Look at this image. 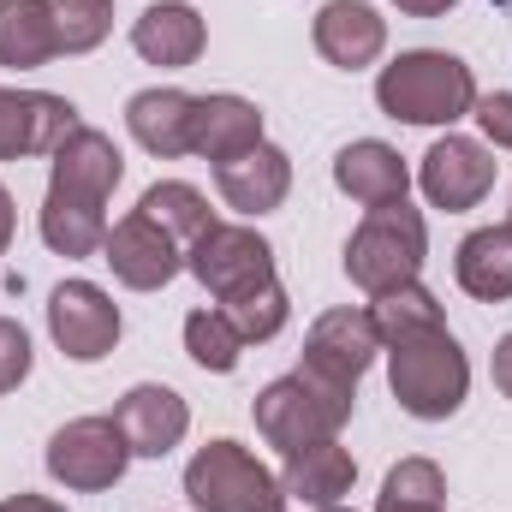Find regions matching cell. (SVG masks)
Wrapping results in <instances>:
<instances>
[{
  "instance_id": "1",
  "label": "cell",
  "mask_w": 512,
  "mask_h": 512,
  "mask_svg": "<svg viewBox=\"0 0 512 512\" xmlns=\"http://www.w3.org/2000/svg\"><path fill=\"white\" fill-rule=\"evenodd\" d=\"M126 173V155L96 126H78L54 149V179L42 203V239L60 256H96L108 245V197Z\"/></svg>"
},
{
  "instance_id": "2",
  "label": "cell",
  "mask_w": 512,
  "mask_h": 512,
  "mask_svg": "<svg viewBox=\"0 0 512 512\" xmlns=\"http://www.w3.org/2000/svg\"><path fill=\"white\" fill-rule=\"evenodd\" d=\"M376 102L382 114L405 126H453L477 108V78L465 60L441 54V48H411L376 78Z\"/></svg>"
},
{
  "instance_id": "3",
  "label": "cell",
  "mask_w": 512,
  "mask_h": 512,
  "mask_svg": "<svg viewBox=\"0 0 512 512\" xmlns=\"http://www.w3.org/2000/svg\"><path fill=\"white\" fill-rule=\"evenodd\" d=\"M387 387L423 423H441V417H453L465 405L471 364H465L459 340L447 334V322L441 328H417V334H405V340L387 346Z\"/></svg>"
},
{
  "instance_id": "4",
  "label": "cell",
  "mask_w": 512,
  "mask_h": 512,
  "mask_svg": "<svg viewBox=\"0 0 512 512\" xmlns=\"http://www.w3.org/2000/svg\"><path fill=\"white\" fill-rule=\"evenodd\" d=\"M358 405V387H340V382H322L310 376L304 364L280 382H268L256 393V429L268 447L292 453V447H310V441H334L340 423L352 417Z\"/></svg>"
},
{
  "instance_id": "5",
  "label": "cell",
  "mask_w": 512,
  "mask_h": 512,
  "mask_svg": "<svg viewBox=\"0 0 512 512\" xmlns=\"http://www.w3.org/2000/svg\"><path fill=\"white\" fill-rule=\"evenodd\" d=\"M429 256V227L411 203H387V209H370L364 227L352 233L346 245V274L352 286H364L370 298H382L393 286H411L417 268Z\"/></svg>"
},
{
  "instance_id": "6",
  "label": "cell",
  "mask_w": 512,
  "mask_h": 512,
  "mask_svg": "<svg viewBox=\"0 0 512 512\" xmlns=\"http://www.w3.org/2000/svg\"><path fill=\"white\" fill-rule=\"evenodd\" d=\"M185 495L197 512H286L280 477L239 441H209L185 465Z\"/></svg>"
},
{
  "instance_id": "7",
  "label": "cell",
  "mask_w": 512,
  "mask_h": 512,
  "mask_svg": "<svg viewBox=\"0 0 512 512\" xmlns=\"http://www.w3.org/2000/svg\"><path fill=\"white\" fill-rule=\"evenodd\" d=\"M126 465H131V447H126V435H120L114 417H78V423H66V429L48 441V471H54V483L84 489V495L114 489V483L126 477Z\"/></svg>"
},
{
  "instance_id": "8",
  "label": "cell",
  "mask_w": 512,
  "mask_h": 512,
  "mask_svg": "<svg viewBox=\"0 0 512 512\" xmlns=\"http://www.w3.org/2000/svg\"><path fill=\"white\" fill-rule=\"evenodd\" d=\"M185 268H191L221 304H233V298H245V292H256V286L274 280V251L256 239L251 227H221V221H215L203 239H191Z\"/></svg>"
},
{
  "instance_id": "9",
  "label": "cell",
  "mask_w": 512,
  "mask_h": 512,
  "mask_svg": "<svg viewBox=\"0 0 512 512\" xmlns=\"http://www.w3.org/2000/svg\"><path fill=\"white\" fill-rule=\"evenodd\" d=\"M48 334H54V346H60L66 358L96 364V358H108L114 340H120V304H114L102 286H90V280H66V286H54V298H48Z\"/></svg>"
},
{
  "instance_id": "10",
  "label": "cell",
  "mask_w": 512,
  "mask_h": 512,
  "mask_svg": "<svg viewBox=\"0 0 512 512\" xmlns=\"http://www.w3.org/2000/svg\"><path fill=\"white\" fill-rule=\"evenodd\" d=\"M376 352H382V334L370 310H328L304 340V370L322 382L358 387V376L376 364Z\"/></svg>"
},
{
  "instance_id": "11",
  "label": "cell",
  "mask_w": 512,
  "mask_h": 512,
  "mask_svg": "<svg viewBox=\"0 0 512 512\" xmlns=\"http://www.w3.org/2000/svg\"><path fill=\"white\" fill-rule=\"evenodd\" d=\"M78 131V108L48 90H0V161L54 155Z\"/></svg>"
},
{
  "instance_id": "12",
  "label": "cell",
  "mask_w": 512,
  "mask_h": 512,
  "mask_svg": "<svg viewBox=\"0 0 512 512\" xmlns=\"http://www.w3.org/2000/svg\"><path fill=\"white\" fill-rule=\"evenodd\" d=\"M423 197L435 203V209H447V215H459V209H477L483 197H489V185H495V155L483 149V143H471V137H441L429 155H423Z\"/></svg>"
},
{
  "instance_id": "13",
  "label": "cell",
  "mask_w": 512,
  "mask_h": 512,
  "mask_svg": "<svg viewBox=\"0 0 512 512\" xmlns=\"http://www.w3.org/2000/svg\"><path fill=\"white\" fill-rule=\"evenodd\" d=\"M102 262L126 280L131 292H155V286H167V280L185 268V251H179V239L161 233L149 215H126V221L108 227Z\"/></svg>"
},
{
  "instance_id": "14",
  "label": "cell",
  "mask_w": 512,
  "mask_h": 512,
  "mask_svg": "<svg viewBox=\"0 0 512 512\" xmlns=\"http://www.w3.org/2000/svg\"><path fill=\"white\" fill-rule=\"evenodd\" d=\"M114 423H120V435H126V447L137 459H161V453H173L179 441H185V429H191V411H185V399L173 393V387H131L126 399H120V411H114Z\"/></svg>"
},
{
  "instance_id": "15",
  "label": "cell",
  "mask_w": 512,
  "mask_h": 512,
  "mask_svg": "<svg viewBox=\"0 0 512 512\" xmlns=\"http://www.w3.org/2000/svg\"><path fill=\"white\" fill-rule=\"evenodd\" d=\"M387 48V18L364 0H328L316 12V54L340 72H358L370 66L376 54Z\"/></svg>"
},
{
  "instance_id": "16",
  "label": "cell",
  "mask_w": 512,
  "mask_h": 512,
  "mask_svg": "<svg viewBox=\"0 0 512 512\" xmlns=\"http://www.w3.org/2000/svg\"><path fill=\"white\" fill-rule=\"evenodd\" d=\"M215 191H221L227 209H239V215H268V209H280L286 191H292V161H286V149L256 143L239 161H221V167H215Z\"/></svg>"
},
{
  "instance_id": "17",
  "label": "cell",
  "mask_w": 512,
  "mask_h": 512,
  "mask_svg": "<svg viewBox=\"0 0 512 512\" xmlns=\"http://www.w3.org/2000/svg\"><path fill=\"white\" fill-rule=\"evenodd\" d=\"M334 185H340L352 203H364V209H387V203H405L411 173H405V155H399V149L364 137V143H346V149L334 155Z\"/></svg>"
},
{
  "instance_id": "18",
  "label": "cell",
  "mask_w": 512,
  "mask_h": 512,
  "mask_svg": "<svg viewBox=\"0 0 512 512\" xmlns=\"http://www.w3.org/2000/svg\"><path fill=\"white\" fill-rule=\"evenodd\" d=\"M203 42H209V30H203V18H197L185 0H155V6H143L137 24H131V48H137L149 66H191V60L203 54Z\"/></svg>"
},
{
  "instance_id": "19",
  "label": "cell",
  "mask_w": 512,
  "mask_h": 512,
  "mask_svg": "<svg viewBox=\"0 0 512 512\" xmlns=\"http://www.w3.org/2000/svg\"><path fill=\"white\" fill-rule=\"evenodd\" d=\"M262 143V114H256L245 96H197V114H191V155L203 161H239L245 149Z\"/></svg>"
},
{
  "instance_id": "20",
  "label": "cell",
  "mask_w": 512,
  "mask_h": 512,
  "mask_svg": "<svg viewBox=\"0 0 512 512\" xmlns=\"http://www.w3.org/2000/svg\"><path fill=\"white\" fill-rule=\"evenodd\" d=\"M352 453L340 441H310V447H292L286 453V471H280V489L286 501H310V507H340V495H352Z\"/></svg>"
},
{
  "instance_id": "21",
  "label": "cell",
  "mask_w": 512,
  "mask_h": 512,
  "mask_svg": "<svg viewBox=\"0 0 512 512\" xmlns=\"http://www.w3.org/2000/svg\"><path fill=\"white\" fill-rule=\"evenodd\" d=\"M191 114H197V96H185V90H143V96H131L126 126L149 155L167 161V155H191Z\"/></svg>"
},
{
  "instance_id": "22",
  "label": "cell",
  "mask_w": 512,
  "mask_h": 512,
  "mask_svg": "<svg viewBox=\"0 0 512 512\" xmlns=\"http://www.w3.org/2000/svg\"><path fill=\"white\" fill-rule=\"evenodd\" d=\"M453 274H459V286L471 292V298H483V304H501L512 298V227H483V233H471L459 256H453Z\"/></svg>"
},
{
  "instance_id": "23",
  "label": "cell",
  "mask_w": 512,
  "mask_h": 512,
  "mask_svg": "<svg viewBox=\"0 0 512 512\" xmlns=\"http://www.w3.org/2000/svg\"><path fill=\"white\" fill-rule=\"evenodd\" d=\"M60 54L48 0H0V66H48Z\"/></svg>"
},
{
  "instance_id": "24",
  "label": "cell",
  "mask_w": 512,
  "mask_h": 512,
  "mask_svg": "<svg viewBox=\"0 0 512 512\" xmlns=\"http://www.w3.org/2000/svg\"><path fill=\"white\" fill-rule=\"evenodd\" d=\"M137 215H149V221H155L161 233H173L179 245H191V239H203V233L215 227V215H209L203 191H197V185H179V179L149 185V191H143V203H137Z\"/></svg>"
},
{
  "instance_id": "25",
  "label": "cell",
  "mask_w": 512,
  "mask_h": 512,
  "mask_svg": "<svg viewBox=\"0 0 512 512\" xmlns=\"http://www.w3.org/2000/svg\"><path fill=\"white\" fill-rule=\"evenodd\" d=\"M376 512H447V477L435 459H399L382 483Z\"/></svg>"
},
{
  "instance_id": "26",
  "label": "cell",
  "mask_w": 512,
  "mask_h": 512,
  "mask_svg": "<svg viewBox=\"0 0 512 512\" xmlns=\"http://www.w3.org/2000/svg\"><path fill=\"white\" fill-rule=\"evenodd\" d=\"M185 352H191L203 370L227 376V370H239L245 334L233 328V316H227V310H191V316H185Z\"/></svg>"
},
{
  "instance_id": "27",
  "label": "cell",
  "mask_w": 512,
  "mask_h": 512,
  "mask_svg": "<svg viewBox=\"0 0 512 512\" xmlns=\"http://www.w3.org/2000/svg\"><path fill=\"white\" fill-rule=\"evenodd\" d=\"M370 316H376L382 346L405 340V334H417V328H441V304H435V292H423L417 280H411V286H393V292H382Z\"/></svg>"
},
{
  "instance_id": "28",
  "label": "cell",
  "mask_w": 512,
  "mask_h": 512,
  "mask_svg": "<svg viewBox=\"0 0 512 512\" xmlns=\"http://www.w3.org/2000/svg\"><path fill=\"white\" fill-rule=\"evenodd\" d=\"M60 54H90L108 30H114V0H48Z\"/></svg>"
},
{
  "instance_id": "29",
  "label": "cell",
  "mask_w": 512,
  "mask_h": 512,
  "mask_svg": "<svg viewBox=\"0 0 512 512\" xmlns=\"http://www.w3.org/2000/svg\"><path fill=\"white\" fill-rule=\"evenodd\" d=\"M221 310L233 316V328L245 334V346H251V340H274V334L286 328V316H292V304H286L280 280L256 286V292H245V298H233V304H221Z\"/></svg>"
},
{
  "instance_id": "30",
  "label": "cell",
  "mask_w": 512,
  "mask_h": 512,
  "mask_svg": "<svg viewBox=\"0 0 512 512\" xmlns=\"http://www.w3.org/2000/svg\"><path fill=\"white\" fill-rule=\"evenodd\" d=\"M24 376H30V334L0 316V393H12Z\"/></svg>"
},
{
  "instance_id": "31",
  "label": "cell",
  "mask_w": 512,
  "mask_h": 512,
  "mask_svg": "<svg viewBox=\"0 0 512 512\" xmlns=\"http://www.w3.org/2000/svg\"><path fill=\"white\" fill-rule=\"evenodd\" d=\"M477 126H483V137H489L495 149H512V96L507 90L477 102Z\"/></svg>"
},
{
  "instance_id": "32",
  "label": "cell",
  "mask_w": 512,
  "mask_h": 512,
  "mask_svg": "<svg viewBox=\"0 0 512 512\" xmlns=\"http://www.w3.org/2000/svg\"><path fill=\"white\" fill-rule=\"evenodd\" d=\"M495 387H501V393L512 399V334L501 340V346H495Z\"/></svg>"
},
{
  "instance_id": "33",
  "label": "cell",
  "mask_w": 512,
  "mask_h": 512,
  "mask_svg": "<svg viewBox=\"0 0 512 512\" xmlns=\"http://www.w3.org/2000/svg\"><path fill=\"white\" fill-rule=\"evenodd\" d=\"M0 512H66V507H54L42 495H12V501H0Z\"/></svg>"
},
{
  "instance_id": "34",
  "label": "cell",
  "mask_w": 512,
  "mask_h": 512,
  "mask_svg": "<svg viewBox=\"0 0 512 512\" xmlns=\"http://www.w3.org/2000/svg\"><path fill=\"white\" fill-rule=\"evenodd\" d=\"M453 0H399V12H411V18H441Z\"/></svg>"
},
{
  "instance_id": "35",
  "label": "cell",
  "mask_w": 512,
  "mask_h": 512,
  "mask_svg": "<svg viewBox=\"0 0 512 512\" xmlns=\"http://www.w3.org/2000/svg\"><path fill=\"white\" fill-rule=\"evenodd\" d=\"M6 239H12V197H6V185H0V251H6Z\"/></svg>"
},
{
  "instance_id": "36",
  "label": "cell",
  "mask_w": 512,
  "mask_h": 512,
  "mask_svg": "<svg viewBox=\"0 0 512 512\" xmlns=\"http://www.w3.org/2000/svg\"><path fill=\"white\" fill-rule=\"evenodd\" d=\"M316 512H352V507H316Z\"/></svg>"
},
{
  "instance_id": "37",
  "label": "cell",
  "mask_w": 512,
  "mask_h": 512,
  "mask_svg": "<svg viewBox=\"0 0 512 512\" xmlns=\"http://www.w3.org/2000/svg\"><path fill=\"white\" fill-rule=\"evenodd\" d=\"M507 227H512V221H507Z\"/></svg>"
}]
</instances>
